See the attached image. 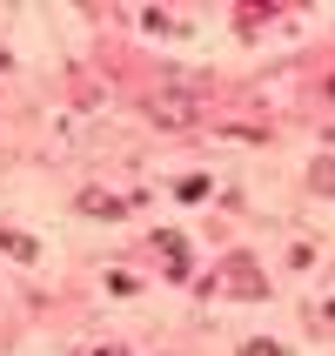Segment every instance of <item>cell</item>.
Here are the masks:
<instances>
[{"mask_svg":"<svg viewBox=\"0 0 335 356\" xmlns=\"http://www.w3.org/2000/svg\"><path fill=\"white\" fill-rule=\"evenodd\" d=\"M148 115H155L161 128H188V121H201V88H195V81H181V88H161V95L148 101Z\"/></svg>","mask_w":335,"mask_h":356,"instance_id":"obj_1","label":"cell"},{"mask_svg":"<svg viewBox=\"0 0 335 356\" xmlns=\"http://www.w3.org/2000/svg\"><path fill=\"white\" fill-rule=\"evenodd\" d=\"M248 356H282V350H275V343H248Z\"/></svg>","mask_w":335,"mask_h":356,"instance_id":"obj_3","label":"cell"},{"mask_svg":"<svg viewBox=\"0 0 335 356\" xmlns=\"http://www.w3.org/2000/svg\"><path fill=\"white\" fill-rule=\"evenodd\" d=\"M0 249H7L14 262H34V256H40V242H34V236H14V229H0Z\"/></svg>","mask_w":335,"mask_h":356,"instance_id":"obj_2","label":"cell"}]
</instances>
